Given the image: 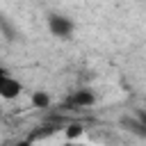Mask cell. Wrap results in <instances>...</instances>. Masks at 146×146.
Masks as SVG:
<instances>
[{
  "label": "cell",
  "mask_w": 146,
  "mask_h": 146,
  "mask_svg": "<svg viewBox=\"0 0 146 146\" xmlns=\"http://www.w3.org/2000/svg\"><path fill=\"white\" fill-rule=\"evenodd\" d=\"M48 25H50V32L55 36H62V39H66L73 32V23L68 18H64V16H50V23Z\"/></svg>",
  "instance_id": "7a4b0ae2"
},
{
  "label": "cell",
  "mask_w": 146,
  "mask_h": 146,
  "mask_svg": "<svg viewBox=\"0 0 146 146\" xmlns=\"http://www.w3.org/2000/svg\"><path fill=\"white\" fill-rule=\"evenodd\" d=\"M16 146H30V141H21V144H16Z\"/></svg>",
  "instance_id": "ba28073f"
},
{
  "label": "cell",
  "mask_w": 146,
  "mask_h": 146,
  "mask_svg": "<svg viewBox=\"0 0 146 146\" xmlns=\"http://www.w3.org/2000/svg\"><path fill=\"white\" fill-rule=\"evenodd\" d=\"M5 75H7V71H5V68H0V80H2Z\"/></svg>",
  "instance_id": "52a82bcc"
},
{
  "label": "cell",
  "mask_w": 146,
  "mask_h": 146,
  "mask_svg": "<svg viewBox=\"0 0 146 146\" xmlns=\"http://www.w3.org/2000/svg\"><path fill=\"white\" fill-rule=\"evenodd\" d=\"M66 146H78V144H66Z\"/></svg>",
  "instance_id": "9c48e42d"
},
{
  "label": "cell",
  "mask_w": 146,
  "mask_h": 146,
  "mask_svg": "<svg viewBox=\"0 0 146 146\" xmlns=\"http://www.w3.org/2000/svg\"><path fill=\"white\" fill-rule=\"evenodd\" d=\"M123 123L128 125V130H132V132H137L139 137H144V123H137V121H132V119H123Z\"/></svg>",
  "instance_id": "5b68a950"
},
{
  "label": "cell",
  "mask_w": 146,
  "mask_h": 146,
  "mask_svg": "<svg viewBox=\"0 0 146 146\" xmlns=\"http://www.w3.org/2000/svg\"><path fill=\"white\" fill-rule=\"evenodd\" d=\"M21 91H23V84H21L18 80H14V78H9V75H5V78L0 80V96H2L5 100H14Z\"/></svg>",
  "instance_id": "6da1fadb"
},
{
  "label": "cell",
  "mask_w": 146,
  "mask_h": 146,
  "mask_svg": "<svg viewBox=\"0 0 146 146\" xmlns=\"http://www.w3.org/2000/svg\"><path fill=\"white\" fill-rule=\"evenodd\" d=\"M80 132H82V128H80L78 123H75V125H68V128H66V135H68L71 139H73V137H78Z\"/></svg>",
  "instance_id": "8992f818"
},
{
  "label": "cell",
  "mask_w": 146,
  "mask_h": 146,
  "mask_svg": "<svg viewBox=\"0 0 146 146\" xmlns=\"http://www.w3.org/2000/svg\"><path fill=\"white\" fill-rule=\"evenodd\" d=\"M66 105H68V107H89V105H94V94L87 91V89L73 91V94L66 98Z\"/></svg>",
  "instance_id": "3957f363"
},
{
  "label": "cell",
  "mask_w": 146,
  "mask_h": 146,
  "mask_svg": "<svg viewBox=\"0 0 146 146\" xmlns=\"http://www.w3.org/2000/svg\"><path fill=\"white\" fill-rule=\"evenodd\" d=\"M32 103H34L36 107H48V105H50V98H48V94H43V91H36V94L32 96Z\"/></svg>",
  "instance_id": "277c9868"
}]
</instances>
